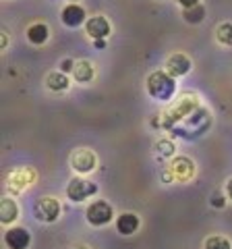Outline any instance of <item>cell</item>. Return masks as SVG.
<instances>
[{"mask_svg": "<svg viewBox=\"0 0 232 249\" xmlns=\"http://www.w3.org/2000/svg\"><path fill=\"white\" fill-rule=\"evenodd\" d=\"M60 19H63V23L66 27H79V25H83V23H87V13H85V9L81 4L71 2L63 9Z\"/></svg>", "mask_w": 232, "mask_h": 249, "instance_id": "cell-10", "label": "cell"}, {"mask_svg": "<svg viewBox=\"0 0 232 249\" xmlns=\"http://www.w3.org/2000/svg\"><path fill=\"white\" fill-rule=\"evenodd\" d=\"M96 193H98V185L83 177H73L66 185V197L75 201V204H81V201L96 196Z\"/></svg>", "mask_w": 232, "mask_h": 249, "instance_id": "cell-2", "label": "cell"}, {"mask_svg": "<svg viewBox=\"0 0 232 249\" xmlns=\"http://www.w3.org/2000/svg\"><path fill=\"white\" fill-rule=\"evenodd\" d=\"M168 168H170V173H172L174 181H179V183H187L193 178V175H195V162L187 158V156H176V158L170 162Z\"/></svg>", "mask_w": 232, "mask_h": 249, "instance_id": "cell-6", "label": "cell"}, {"mask_svg": "<svg viewBox=\"0 0 232 249\" xmlns=\"http://www.w3.org/2000/svg\"><path fill=\"white\" fill-rule=\"evenodd\" d=\"M17 216H19V204L13 197H2V204H0V220H2V224L15 222Z\"/></svg>", "mask_w": 232, "mask_h": 249, "instance_id": "cell-15", "label": "cell"}, {"mask_svg": "<svg viewBox=\"0 0 232 249\" xmlns=\"http://www.w3.org/2000/svg\"><path fill=\"white\" fill-rule=\"evenodd\" d=\"M212 206H215V208H224V206H226V199H224L222 193H218V191L214 193V196H212Z\"/></svg>", "mask_w": 232, "mask_h": 249, "instance_id": "cell-21", "label": "cell"}, {"mask_svg": "<svg viewBox=\"0 0 232 249\" xmlns=\"http://www.w3.org/2000/svg\"><path fill=\"white\" fill-rule=\"evenodd\" d=\"M75 65H77V62L73 60V58H65L63 62H60V69H58V71H63V73H73L75 71Z\"/></svg>", "mask_w": 232, "mask_h": 249, "instance_id": "cell-20", "label": "cell"}, {"mask_svg": "<svg viewBox=\"0 0 232 249\" xmlns=\"http://www.w3.org/2000/svg\"><path fill=\"white\" fill-rule=\"evenodd\" d=\"M68 85H71V79H68V75L63 71H52V73H48V77H46V88L54 93L66 91Z\"/></svg>", "mask_w": 232, "mask_h": 249, "instance_id": "cell-12", "label": "cell"}, {"mask_svg": "<svg viewBox=\"0 0 232 249\" xmlns=\"http://www.w3.org/2000/svg\"><path fill=\"white\" fill-rule=\"evenodd\" d=\"M139 227H141V220H139V216L135 212H122L120 216H116V231L120 235H125V237L135 235Z\"/></svg>", "mask_w": 232, "mask_h": 249, "instance_id": "cell-11", "label": "cell"}, {"mask_svg": "<svg viewBox=\"0 0 232 249\" xmlns=\"http://www.w3.org/2000/svg\"><path fill=\"white\" fill-rule=\"evenodd\" d=\"M73 77H75V81H77V83H89V81L96 77L94 62H91V60H79V62L75 65Z\"/></svg>", "mask_w": 232, "mask_h": 249, "instance_id": "cell-14", "label": "cell"}, {"mask_svg": "<svg viewBox=\"0 0 232 249\" xmlns=\"http://www.w3.org/2000/svg\"><path fill=\"white\" fill-rule=\"evenodd\" d=\"M174 91H176V81L172 75L164 71H156L148 77V93L158 102H170Z\"/></svg>", "mask_w": 232, "mask_h": 249, "instance_id": "cell-1", "label": "cell"}, {"mask_svg": "<svg viewBox=\"0 0 232 249\" xmlns=\"http://www.w3.org/2000/svg\"><path fill=\"white\" fill-rule=\"evenodd\" d=\"M203 249H232V243L224 235H212L205 239Z\"/></svg>", "mask_w": 232, "mask_h": 249, "instance_id": "cell-19", "label": "cell"}, {"mask_svg": "<svg viewBox=\"0 0 232 249\" xmlns=\"http://www.w3.org/2000/svg\"><path fill=\"white\" fill-rule=\"evenodd\" d=\"M96 166H98V158L89 147H77V150L71 154V168L75 173L89 175L96 170Z\"/></svg>", "mask_w": 232, "mask_h": 249, "instance_id": "cell-5", "label": "cell"}, {"mask_svg": "<svg viewBox=\"0 0 232 249\" xmlns=\"http://www.w3.org/2000/svg\"><path fill=\"white\" fill-rule=\"evenodd\" d=\"M182 19L191 23V25H197V23L205 19V6L197 4V6H193V9H182Z\"/></svg>", "mask_w": 232, "mask_h": 249, "instance_id": "cell-18", "label": "cell"}, {"mask_svg": "<svg viewBox=\"0 0 232 249\" xmlns=\"http://www.w3.org/2000/svg\"><path fill=\"white\" fill-rule=\"evenodd\" d=\"M182 9H193V6H197V4H201L199 0H176Z\"/></svg>", "mask_w": 232, "mask_h": 249, "instance_id": "cell-22", "label": "cell"}, {"mask_svg": "<svg viewBox=\"0 0 232 249\" xmlns=\"http://www.w3.org/2000/svg\"><path fill=\"white\" fill-rule=\"evenodd\" d=\"M191 67H193L191 58L187 56V54H182V52L170 54L168 60H166V73L172 75V77H182V75H187V73L191 71Z\"/></svg>", "mask_w": 232, "mask_h": 249, "instance_id": "cell-8", "label": "cell"}, {"mask_svg": "<svg viewBox=\"0 0 232 249\" xmlns=\"http://www.w3.org/2000/svg\"><path fill=\"white\" fill-rule=\"evenodd\" d=\"M60 210L63 208H60V201L56 197L44 196L33 204V216H35V220L50 224V222H56L60 218Z\"/></svg>", "mask_w": 232, "mask_h": 249, "instance_id": "cell-3", "label": "cell"}, {"mask_svg": "<svg viewBox=\"0 0 232 249\" xmlns=\"http://www.w3.org/2000/svg\"><path fill=\"white\" fill-rule=\"evenodd\" d=\"M226 197L232 201V177H230L228 181H226Z\"/></svg>", "mask_w": 232, "mask_h": 249, "instance_id": "cell-23", "label": "cell"}, {"mask_svg": "<svg viewBox=\"0 0 232 249\" xmlns=\"http://www.w3.org/2000/svg\"><path fill=\"white\" fill-rule=\"evenodd\" d=\"M32 243V235L23 227H13L4 232V245L9 249H27Z\"/></svg>", "mask_w": 232, "mask_h": 249, "instance_id": "cell-9", "label": "cell"}, {"mask_svg": "<svg viewBox=\"0 0 232 249\" xmlns=\"http://www.w3.org/2000/svg\"><path fill=\"white\" fill-rule=\"evenodd\" d=\"M27 40L32 42L33 46H42L48 42V37H50V29L46 23H32V25L27 27Z\"/></svg>", "mask_w": 232, "mask_h": 249, "instance_id": "cell-13", "label": "cell"}, {"mask_svg": "<svg viewBox=\"0 0 232 249\" xmlns=\"http://www.w3.org/2000/svg\"><path fill=\"white\" fill-rule=\"evenodd\" d=\"M94 46H96V48L102 50V48H106V40H96V42H94Z\"/></svg>", "mask_w": 232, "mask_h": 249, "instance_id": "cell-24", "label": "cell"}, {"mask_svg": "<svg viewBox=\"0 0 232 249\" xmlns=\"http://www.w3.org/2000/svg\"><path fill=\"white\" fill-rule=\"evenodd\" d=\"M71 249H89L87 245H75V247H71Z\"/></svg>", "mask_w": 232, "mask_h": 249, "instance_id": "cell-26", "label": "cell"}, {"mask_svg": "<svg viewBox=\"0 0 232 249\" xmlns=\"http://www.w3.org/2000/svg\"><path fill=\"white\" fill-rule=\"evenodd\" d=\"M153 154H156L158 160L172 158V156H174V143L170 142V139L162 137V139H158V142H156V145H153Z\"/></svg>", "mask_w": 232, "mask_h": 249, "instance_id": "cell-16", "label": "cell"}, {"mask_svg": "<svg viewBox=\"0 0 232 249\" xmlns=\"http://www.w3.org/2000/svg\"><path fill=\"white\" fill-rule=\"evenodd\" d=\"M85 34H87L91 40H106L108 36L112 34V25L104 15H96V17H89L85 23Z\"/></svg>", "mask_w": 232, "mask_h": 249, "instance_id": "cell-7", "label": "cell"}, {"mask_svg": "<svg viewBox=\"0 0 232 249\" xmlns=\"http://www.w3.org/2000/svg\"><path fill=\"white\" fill-rule=\"evenodd\" d=\"M85 218H87L91 227H104V224H108L114 218V210L106 199H96L94 204H89Z\"/></svg>", "mask_w": 232, "mask_h": 249, "instance_id": "cell-4", "label": "cell"}, {"mask_svg": "<svg viewBox=\"0 0 232 249\" xmlns=\"http://www.w3.org/2000/svg\"><path fill=\"white\" fill-rule=\"evenodd\" d=\"M6 46H9V37H6V31H2V50H6Z\"/></svg>", "mask_w": 232, "mask_h": 249, "instance_id": "cell-25", "label": "cell"}, {"mask_svg": "<svg viewBox=\"0 0 232 249\" xmlns=\"http://www.w3.org/2000/svg\"><path fill=\"white\" fill-rule=\"evenodd\" d=\"M215 40H218V44L226 46V48H232V21H226V23H222V25H218V29H215Z\"/></svg>", "mask_w": 232, "mask_h": 249, "instance_id": "cell-17", "label": "cell"}]
</instances>
